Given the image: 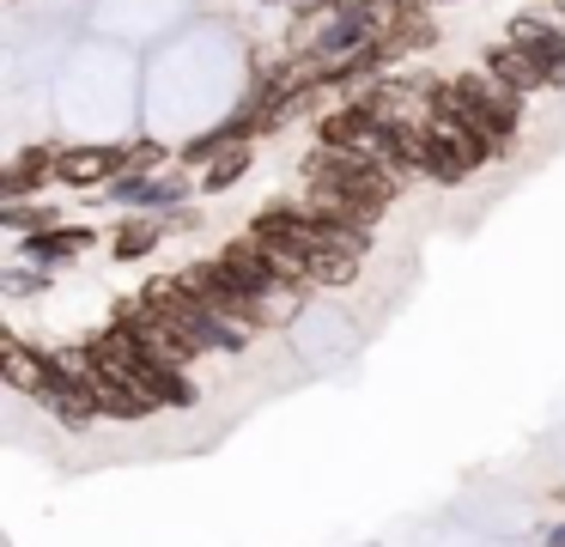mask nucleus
<instances>
[{
	"mask_svg": "<svg viewBox=\"0 0 565 547\" xmlns=\"http://www.w3.org/2000/svg\"><path fill=\"white\" fill-rule=\"evenodd\" d=\"M128 311L152 328V340H159L171 359H195V353H237L249 340V328L225 323L213 304H201L195 286H189L183 274H177V280H147V292H140Z\"/></svg>",
	"mask_w": 565,
	"mask_h": 547,
	"instance_id": "nucleus-1",
	"label": "nucleus"
},
{
	"mask_svg": "<svg viewBox=\"0 0 565 547\" xmlns=\"http://www.w3.org/2000/svg\"><path fill=\"white\" fill-rule=\"evenodd\" d=\"M305 182H310V207L329 219H347V225H371L377 207L402 189L395 170H383L377 158L341 152V146H317L305 158Z\"/></svg>",
	"mask_w": 565,
	"mask_h": 547,
	"instance_id": "nucleus-2",
	"label": "nucleus"
},
{
	"mask_svg": "<svg viewBox=\"0 0 565 547\" xmlns=\"http://www.w3.org/2000/svg\"><path fill=\"white\" fill-rule=\"evenodd\" d=\"M86 347L98 353L104 365H116V371H122L140 396L159 401V408H189V401H195V389H189V377H183V359H171L135 311H122L98 340H86Z\"/></svg>",
	"mask_w": 565,
	"mask_h": 547,
	"instance_id": "nucleus-3",
	"label": "nucleus"
},
{
	"mask_svg": "<svg viewBox=\"0 0 565 547\" xmlns=\"http://www.w3.org/2000/svg\"><path fill=\"white\" fill-rule=\"evenodd\" d=\"M426 116L450 122V128H462L487 152H499L516 134V92H504L492 73H462V80L426 85Z\"/></svg>",
	"mask_w": 565,
	"mask_h": 547,
	"instance_id": "nucleus-4",
	"label": "nucleus"
},
{
	"mask_svg": "<svg viewBox=\"0 0 565 547\" xmlns=\"http://www.w3.org/2000/svg\"><path fill=\"white\" fill-rule=\"evenodd\" d=\"M487 146L480 140H468L462 128H450V122H438V116H419L414 122V170L419 177H431V182H462L475 165H487Z\"/></svg>",
	"mask_w": 565,
	"mask_h": 547,
	"instance_id": "nucleus-5",
	"label": "nucleus"
},
{
	"mask_svg": "<svg viewBox=\"0 0 565 547\" xmlns=\"http://www.w3.org/2000/svg\"><path fill=\"white\" fill-rule=\"evenodd\" d=\"M67 359H74V371H79V389H86V401L104 413V420H147V413L159 408V401H152V396H140V389L128 383V377L116 371V365H104L92 347L67 353Z\"/></svg>",
	"mask_w": 565,
	"mask_h": 547,
	"instance_id": "nucleus-6",
	"label": "nucleus"
},
{
	"mask_svg": "<svg viewBox=\"0 0 565 547\" xmlns=\"http://www.w3.org/2000/svg\"><path fill=\"white\" fill-rule=\"evenodd\" d=\"M213 262H220V274L232 280V286L244 292L249 304H268V311H274V304L286 298V292H298L292 280H286L280 267L268 262V250H262L256 238H237V243H225V250L213 255Z\"/></svg>",
	"mask_w": 565,
	"mask_h": 547,
	"instance_id": "nucleus-7",
	"label": "nucleus"
},
{
	"mask_svg": "<svg viewBox=\"0 0 565 547\" xmlns=\"http://www.w3.org/2000/svg\"><path fill=\"white\" fill-rule=\"evenodd\" d=\"M128 165L122 146H79V152H62L55 177L74 182V189H92V182H116V170Z\"/></svg>",
	"mask_w": 565,
	"mask_h": 547,
	"instance_id": "nucleus-8",
	"label": "nucleus"
},
{
	"mask_svg": "<svg viewBox=\"0 0 565 547\" xmlns=\"http://www.w3.org/2000/svg\"><path fill=\"white\" fill-rule=\"evenodd\" d=\"M487 73L504 85V92H535V85H553V73L541 67L529 49H516V43H499V49H487Z\"/></svg>",
	"mask_w": 565,
	"mask_h": 547,
	"instance_id": "nucleus-9",
	"label": "nucleus"
},
{
	"mask_svg": "<svg viewBox=\"0 0 565 547\" xmlns=\"http://www.w3.org/2000/svg\"><path fill=\"white\" fill-rule=\"evenodd\" d=\"M511 43L529 49V55H535L541 67L553 73V85H565V36L553 31L547 19H516V24H511Z\"/></svg>",
	"mask_w": 565,
	"mask_h": 547,
	"instance_id": "nucleus-10",
	"label": "nucleus"
},
{
	"mask_svg": "<svg viewBox=\"0 0 565 547\" xmlns=\"http://www.w3.org/2000/svg\"><path fill=\"white\" fill-rule=\"evenodd\" d=\"M86 243H92V231H38V238H25V262H43V267H50V262H67V255H79V250H86Z\"/></svg>",
	"mask_w": 565,
	"mask_h": 547,
	"instance_id": "nucleus-11",
	"label": "nucleus"
},
{
	"mask_svg": "<svg viewBox=\"0 0 565 547\" xmlns=\"http://www.w3.org/2000/svg\"><path fill=\"white\" fill-rule=\"evenodd\" d=\"M110 194H116V201H128V207H177V201H183L177 182H152V177H116Z\"/></svg>",
	"mask_w": 565,
	"mask_h": 547,
	"instance_id": "nucleus-12",
	"label": "nucleus"
},
{
	"mask_svg": "<svg viewBox=\"0 0 565 547\" xmlns=\"http://www.w3.org/2000/svg\"><path fill=\"white\" fill-rule=\"evenodd\" d=\"M55 165H62L55 152H25L13 170H7V201H19V194H25L38 177H55Z\"/></svg>",
	"mask_w": 565,
	"mask_h": 547,
	"instance_id": "nucleus-13",
	"label": "nucleus"
},
{
	"mask_svg": "<svg viewBox=\"0 0 565 547\" xmlns=\"http://www.w3.org/2000/svg\"><path fill=\"white\" fill-rule=\"evenodd\" d=\"M244 170H249V146H232V152H220V158H213V170L201 177V189H207V194H220V189H232V182L244 177Z\"/></svg>",
	"mask_w": 565,
	"mask_h": 547,
	"instance_id": "nucleus-14",
	"label": "nucleus"
},
{
	"mask_svg": "<svg viewBox=\"0 0 565 547\" xmlns=\"http://www.w3.org/2000/svg\"><path fill=\"white\" fill-rule=\"evenodd\" d=\"M152 243H159V225H152V219H128V225L116 231V255H122V262H135V255H147Z\"/></svg>",
	"mask_w": 565,
	"mask_h": 547,
	"instance_id": "nucleus-15",
	"label": "nucleus"
},
{
	"mask_svg": "<svg viewBox=\"0 0 565 547\" xmlns=\"http://www.w3.org/2000/svg\"><path fill=\"white\" fill-rule=\"evenodd\" d=\"M0 225H13V231H50L55 225V207H25V201H7V213H0Z\"/></svg>",
	"mask_w": 565,
	"mask_h": 547,
	"instance_id": "nucleus-16",
	"label": "nucleus"
}]
</instances>
